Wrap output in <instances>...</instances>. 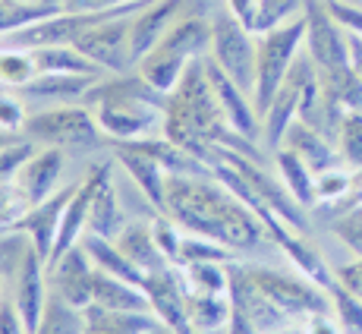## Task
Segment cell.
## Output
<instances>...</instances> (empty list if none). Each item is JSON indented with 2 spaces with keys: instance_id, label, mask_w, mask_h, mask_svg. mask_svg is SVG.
<instances>
[{
  "instance_id": "17",
  "label": "cell",
  "mask_w": 362,
  "mask_h": 334,
  "mask_svg": "<svg viewBox=\"0 0 362 334\" xmlns=\"http://www.w3.org/2000/svg\"><path fill=\"white\" fill-rule=\"evenodd\" d=\"M205 67H208V79H211L214 95H218L221 108H224V117H227V123H230V129L246 136L249 142H255L262 133V117H259V110H255L252 95L243 92L211 57H205Z\"/></svg>"
},
{
  "instance_id": "21",
  "label": "cell",
  "mask_w": 362,
  "mask_h": 334,
  "mask_svg": "<svg viewBox=\"0 0 362 334\" xmlns=\"http://www.w3.org/2000/svg\"><path fill=\"white\" fill-rule=\"evenodd\" d=\"M60 177H64V149L38 145L35 155L23 164V171L16 173V183L23 186L32 205H38L60 190Z\"/></svg>"
},
{
  "instance_id": "22",
  "label": "cell",
  "mask_w": 362,
  "mask_h": 334,
  "mask_svg": "<svg viewBox=\"0 0 362 334\" xmlns=\"http://www.w3.org/2000/svg\"><path fill=\"white\" fill-rule=\"evenodd\" d=\"M95 76H64V73H38L32 82L16 88L23 101H60V104H79L95 86Z\"/></svg>"
},
{
  "instance_id": "52",
  "label": "cell",
  "mask_w": 362,
  "mask_h": 334,
  "mask_svg": "<svg viewBox=\"0 0 362 334\" xmlns=\"http://www.w3.org/2000/svg\"><path fill=\"white\" fill-rule=\"evenodd\" d=\"M305 331L309 334H344L340 322H331L328 312H315V316L305 318Z\"/></svg>"
},
{
  "instance_id": "30",
  "label": "cell",
  "mask_w": 362,
  "mask_h": 334,
  "mask_svg": "<svg viewBox=\"0 0 362 334\" xmlns=\"http://www.w3.org/2000/svg\"><path fill=\"white\" fill-rule=\"evenodd\" d=\"M274 161H277V173H281V183L290 190V196H293L303 208L315 205L318 202L315 199V171H312L296 151L284 149V145L274 149Z\"/></svg>"
},
{
  "instance_id": "1",
  "label": "cell",
  "mask_w": 362,
  "mask_h": 334,
  "mask_svg": "<svg viewBox=\"0 0 362 334\" xmlns=\"http://www.w3.org/2000/svg\"><path fill=\"white\" fill-rule=\"evenodd\" d=\"M164 214H170L186 234L208 236L233 253L255 249L268 236L259 214L240 196H233L214 173L167 177Z\"/></svg>"
},
{
  "instance_id": "11",
  "label": "cell",
  "mask_w": 362,
  "mask_h": 334,
  "mask_svg": "<svg viewBox=\"0 0 362 334\" xmlns=\"http://www.w3.org/2000/svg\"><path fill=\"white\" fill-rule=\"evenodd\" d=\"M205 10V0H148L139 13L129 19V45H132V60H142L158 41L164 38L186 13Z\"/></svg>"
},
{
  "instance_id": "49",
  "label": "cell",
  "mask_w": 362,
  "mask_h": 334,
  "mask_svg": "<svg viewBox=\"0 0 362 334\" xmlns=\"http://www.w3.org/2000/svg\"><path fill=\"white\" fill-rule=\"evenodd\" d=\"M139 4V0H60L66 13H101V10H120V6Z\"/></svg>"
},
{
  "instance_id": "2",
  "label": "cell",
  "mask_w": 362,
  "mask_h": 334,
  "mask_svg": "<svg viewBox=\"0 0 362 334\" xmlns=\"http://www.w3.org/2000/svg\"><path fill=\"white\" fill-rule=\"evenodd\" d=\"M161 129L170 142H177L180 149L196 155L199 161L208 167H214L221 149L240 151V155H249V158H255V161H262L255 142H249L246 136H240L236 129H230V123H227L224 108H221L211 79H208L205 57L192 60V64L186 67L180 86L167 95Z\"/></svg>"
},
{
  "instance_id": "41",
  "label": "cell",
  "mask_w": 362,
  "mask_h": 334,
  "mask_svg": "<svg viewBox=\"0 0 362 334\" xmlns=\"http://www.w3.org/2000/svg\"><path fill=\"white\" fill-rule=\"evenodd\" d=\"M331 234L350 249L353 255L362 259V205L353 208H340V212L331 214Z\"/></svg>"
},
{
  "instance_id": "56",
  "label": "cell",
  "mask_w": 362,
  "mask_h": 334,
  "mask_svg": "<svg viewBox=\"0 0 362 334\" xmlns=\"http://www.w3.org/2000/svg\"><path fill=\"white\" fill-rule=\"evenodd\" d=\"M13 139H16V136H13V133H4V129H0V149H4V145H10V142H13Z\"/></svg>"
},
{
  "instance_id": "44",
  "label": "cell",
  "mask_w": 362,
  "mask_h": 334,
  "mask_svg": "<svg viewBox=\"0 0 362 334\" xmlns=\"http://www.w3.org/2000/svg\"><path fill=\"white\" fill-rule=\"evenodd\" d=\"M29 208H32V202H29V196L23 192V186H19L16 180H10V183L0 186V234L13 231V227L29 214Z\"/></svg>"
},
{
  "instance_id": "47",
  "label": "cell",
  "mask_w": 362,
  "mask_h": 334,
  "mask_svg": "<svg viewBox=\"0 0 362 334\" xmlns=\"http://www.w3.org/2000/svg\"><path fill=\"white\" fill-rule=\"evenodd\" d=\"M328 10L334 13L340 25L353 35H362V6L359 4H346V0H328Z\"/></svg>"
},
{
  "instance_id": "29",
  "label": "cell",
  "mask_w": 362,
  "mask_h": 334,
  "mask_svg": "<svg viewBox=\"0 0 362 334\" xmlns=\"http://www.w3.org/2000/svg\"><path fill=\"white\" fill-rule=\"evenodd\" d=\"M82 249L88 253V259H92V265L98 271H107V275L114 277H123V281L129 284H139L142 287V268H136L127 255L120 253V246H117L114 240H107V236H95V234H82Z\"/></svg>"
},
{
  "instance_id": "39",
  "label": "cell",
  "mask_w": 362,
  "mask_h": 334,
  "mask_svg": "<svg viewBox=\"0 0 362 334\" xmlns=\"http://www.w3.org/2000/svg\"><path fill=\"white\" fill-rule=\"evenodd\" d=\"M299 10H303V0H262V6H259V13H255L249 32L264 35L271 29H281V25L293 23Z\"/></svg>"
},
{
  "instance_id": "35",
  "label": "cell",
  "mask_w": 362,
  "mask_h": 334,
  "mask_svg": "<svg viewBox=\"0 0 362 334\" xmlns=\"http://www.w3.org/2000/svg\"><path fill=\"white\" fill-rule=\"evenodd\" d=\"M322 73V69H318ZM322 86L344 110H362V76L353 67H340L322 73Z\"/></svg>"
},
{
  "instance_id": "20",
  "label": "cell",
  "mask_w": 362,
  "mask_h": 334,
  "mask_svg": "<svg viewBox=\"0 0 362 334\" xmlns=\"http://www.w3.org/2000/svg\"><path fill=\"white\" fill-rule=\"evenodd\" d=\"M114 158L117 164L132 177V183L142 190V196L151 202L155 212H164V199H167V177L170 173L161 167V161L142 151L136 142H114Z\"/></svg>"
},
{
  "instance_id": "24",
  "label": "cell",
  "mask_w": 362,
  "mask_h": 334,
  "mask_svg": "<svg viewBox=\"0 0 362 334\" xmlns=\"http://www.w3.org/2000/svg\"><path fill=\"white\" fill-rule=\"evenodd\" d=\"M88 334H170L155 312H110L101 306L82 309Z\"/></svg>"
},
{
  "instance_id": "23",
  "label": "cell",
  "mask_w": 362,
  "mask_h": 334,
  "mask_svg": "<svg viewBox=\"0 0 362 334\" xmlns=\"http://www.w3.org/2000/svg\"><path fill=\"white\" fill-rule=\"evenodd\" d=\"M284 149L296 151L299 158H303L305 164L312 167L315 173H325L331 171V167H340V151L334 149V142L325 133H318L315 127H309V123L303 120H293L287 129V136H284Z\"/></svg>"
},
{
  "instance_id": "36",
  "label": "cell",
  "mask_w": 362,
  "mask_h": 334,
  "mask_svg": "<svg viewBox=\"0 0 362 334\" xmlns=\"http://www.w3.org/2000/svg\"><path fill=\"white\" fill-rule=\"evenodd\" d=\"M35 76H38V67H35L32 51L0 45V86L23 88L25 82L35 79Z\"/></svg>"
},
{
  "instance_id": "42",
  "label": "cell",
  "mask_w": 362,
  "mask_h": 334,
  "mask_svg": "<svg viewBox=\"0 0 362 334\" xmlns=\"http://www.w3.org/2000/svg\"><path fill=\"white\" fill-rule=\"evenodd\" d=\"M148 224H151V234H155L158 249L164 253V259L170 262V265H180V249H183L186 231L170 218V214H164V212H158L155 218L148 221Z\"/></svg>"
},
{
  "instance_id": "40",
  "label": "cell",
  "mask_w": 362,
  "mask_h": 334,
  "mask_svg": "<svg viewBox=\"0 0 362 334\" xmlns=\"http://www.w3.org/2000/svg\"><path fill=\"white\" fill-rule=\"evenodd\" d=\"M353 177L356 173L344 171V167H331L325 173H315V205H325V208H334L340 205L353 190Z\"/></svg>"
},
{
  "instance_id": "6",
  "label": "cell",
  "mask_w": 362,
  "mask_h": 334,
  "mask_svg": "<svg viewBox=\"0 0 362 334\" xmlns=\"http://www.w3.org/2000/svg\"><path fill=\"white\" fill-rule=\"evenodd\" d=\"M214 60L227 76L252 95L255 92V64H259V41L255 35L233 16L230 10L218 13L211 19V54Z\"/></svg>"
},
{
  "instance_id": "27",
  "label": "cell",
  "mask_w": 362,
  "mask_h": 334,
  "mask_svg": "<svg viewBox=\"0 0 362 334\" xmlns=\"http://www.w3.org/2000/svg\"><path fill=\"white\" fill-rule=\"evenodd\" d=\"M233 303L230 294H189L186 296V322L189 334H218L230 328Z\"/></svg>"
},
{
  "instance_id": "31",
  "label": "cell",
  "mask_w": 362,
  "mask_h": 334,
  "mask_svg": "<svg viewBox=\"0 0 362 334\" xmlns=\"http://www.w3.org/2000/svg\"><path fill=\"white\" fill-rule=\"evenodd\" d=\"M38 73H64V76H95L101 79L104 69L95 67L86 54H79L73 45H54V47H38L32 51Z\"/></svg>"
},
{
  "instance_id": "28",
  "label": "cell",
  "mask_w": 362,
  "mask_h": 334,
  "mask_svg": "<svg viewBox=\"0 0 362 334\" xmlns=\"http://www.w3.org/2000/svg\"><path fill=\"white\" fill-rule=\"evenodd\" d=\"M192 60H186L183 54H177V51H170V47H164V45H158L155 51H148L142 60H139V73H142V79L148 82V86H155L158 92H164V95H170L173 88L180 86V79H183V73H186V67H189Z\"/></svg>"
},
{
  "instance_id": "13",
  "label": "cell",
  "mask_w": 362,
  "mask_h": 334,
  "mask_svg": "<svg viewBox=\"0 0 362 334\" xmlns=\"http://www.w3.org/2000/svg\"><path fill=\"white\" fill-rule=\"evenodd\" d=\"M142 290L148 296V306L164 328L170 334H189V322H186V284L177 265H167L161 271H148L142 277Z\"/></svg>"
},
{
  "instance_id": "9",
  "label": "cell",
  "mask_w": 362,
  "mask_h": 334,
  "mask_svg": "<svg viewBox=\"0 0 362 334\" xmlns=\"http://www.w3.org/2000/svg\"><path fill=\"white\" fill-rule=\"evenodd\" d=\"M214 164H230L233 171L249 183V190H252L255 196L264 202V205L274 208L277 218H284L299 234H309V218H305V208L299 205L293 196H290L287 186L277 183V180L264 171L262 161H255V158H249V155H240V151L221 149L218 151V161H214Z\"/></svg>"
},
{
  "instance_id": "8",
  "label": "cell",
  "mask_w": 362,
  "mask_h": 334,
  "mask_svg": "<svg viewBox=\"0 0 362 334\" xmlns=\"http://www.w3.org/2000/svg\"><path fill=\"white\" fill-rule=\"evenodd\" d=\"M303 19H305V54L312 57V64L322 73L350 67L346 29L334 19V13L328 10V0H303Z\"/></svg>"
},
{
  "instance_id": "4",
  "label": "cell",
  "mask_w": 362,
  "mask_h": 334,
  "mask_svg": "<svg viewBox=\"0 0 362 334\" xmlns=\"http://www.w3.org/2000/svg\"><path fill=\"white\" fill-rule=\"evenodd\" d=\"M259 41V64H255V110L259 117H264V110L271 108V98L277 95V88L284 86L290 67L299 57V47L305 45V19L296 16L293 23L271 29L264 35H255Z\"/></svg>"
},
{
  "instance_id": "25",
  "label": "cell",
  "mask_w": 362,
  "mask_h": 334,
  "mask_svg": "<svg viewBox=\"0 0 362 334\" xmlns=\"http://www.w3.org/2000/svg\"><path fill=\"white\" fill-rule=\"evenodd\" d=\"M92 303L110 312H151L148 296L139 284H129L98 268L92 275Z\"/></svg>"
},
{
  "instance_id": "57",
  "label": "cell",
  "mask_w": 362,
  "mask_h": 334,
  "mask_svg": "<svg viewBox=\"0 0 362 334\" xmlns=\"http://www.w3.org/2000/svg\"><path fill=\"white\" fill-rule=\"evenodd\" d=\"M13 4H60V0H13Z\"/></svg>"
},
{
  "instance_id": "54",
  "label": "cell",
  "mask_w": 362,
  "mask_h": 334,
  "mask_svg": "<svg viewBox=\"0 0 362 334\" xmlns=\"http://www.w3.org/2000/svg\"><path fill=\"white\" fill-rule=\"evenodd\" d=\"M346 41H350V67L362 76V35L346 32Z\"/></svg>"
},
{
  "instance_id": "38",
  "label": "cell",
  "mask_w": 362,
  "mask_h": 334,
  "mask_svg": "<svg viewBox=\"0 0 362 334\" xmlns=\"http://www.w3.org/2000/svg\"><path fill=\"white\" fill-rule=\"evenodd\" d=\"M337 151L350 171H362V110H346L337 133Z\"/></svg>"
},
{
  "instance_id": "12",
  "label": "cell",
  "mask_w": 362,
  "mask_h": 334,
  "mask_svg": "<svg viewBox=\"0 0 362 334\" xmlns=\"http://www.w3.org/2000/svg\"><path fill=\"white\" fill-rule=\"evenodd\" d=\"M227 275H230V290H227V294H230L233 312H240L259 334H271V331H277V328L293 322L287 312L277 309V306L262 294V287L249 277L246 265H240L236 259L227 262Z\"/></svg>"
},
{
  "instance_id": "37",
  "label": "cell",
  "mask_w": 362,
  "mask_h": 334,
  "mask_svg": "<svg viewBox=\"0 0 362 334\" xmlns=\"http://www.w3.org/2000/svg\"><path fill=\"white\" fill-rule=\"evenodd\" d=\"M325 290H328L331 309H334V316H337L344 334H362V300L359 296H353L340 281H331Z\"/></svg>"
},
{
  "instance_id": "18",
  "label": "cell",
  "mask_w": 362,
  "mask_h": 334,
  "mask_svg": "<svg viewBox=\"0 0 362 334\" xmlns=\"http://www.w3.org/2000/svg\"><path fill=\"white\" fill-rule=\"evenodd\" d=\"M303 69H305V54H299L290 67L284 86L277 88V95L271 98V108L262 117L264 139L271 142V149H281L284 136H287L290 123L299 120V95H303Z\"/></svg>"
},
{
  "instance_id": "33",
  "label": "cell",
  "mask_w": 362,
  "mask_h": 334,
  "mask_svg": "<svg viewBox=\"0 0 362 334\" xmlns=\"http://www.w3.org/2000/svg\"><path fill=\"white\" fill-rule=\"evenodd\" d=\"M35 334H88V325L82 309H76L66 300H60L57 294H51L45 306V318L35 328Z\"/></svg>"
},
{
  "instance_id": "32",
  "label": "cell",
  "mask_w": 362,
  "mask_h": 334,
  "mask_svg": "<svg viewBox=\"0 0 362 334\" xmlns=\"http://www.w3.org/2000/svg\"><path fill=\"white\" fill-rule=\"evenodd\" d=\"M177 268L183 275L186 294H227L230 290V275L224 262H186Z\"/></svg>"
},
{
  "instance_id": "48",
  "label": "cell",
  "mask_w": 362,
  "mask_h": 334,
  "mask_svg": "<svg viewBox=\"0 0 362 334\" xmlns=\"http://www.w3.org/2000/svg\"><path fill=\"white\" fill-rule=\"evenodd\" d=\"M334 281H340L353 296L362 300V259L356 255L353 262H344V265L334 268Z\"/></svg>"
},
{
  "instance_id": "43",
  "label": "cell",
  "mask_w": 362,
  "mask_h": 334,
  "mask_svg": "<svg viewBox=\"0 0 362 334\" xmlns=\"http://www.w3.org/2000/svg\"><path fill=\"white\" fill-rule=\"evenodd\" d=\"M233 249L221 246V243L208 240V236H196V234H186L183 236V249H180V265L186 262H233Z\"/></svg>"
},
{
  "instance_id": "3",
  "label": "cell",
  "mask_w": 362,
  "mask_h": 334,
  "mask_svg": "<svg viewBox=\"0 0 362 334\" xmlns=\"http://www.w3.org/2000/svg\"><path fill=\"white\" fill-rule=\"evenodd\" d=\"M86 108H92L98 129L110 142L155 136L164 127L167 95L142 79V73H117L114 79H98L88 88Z\"/></svg>"
},
{
  "instance_id": "7",
  "label": "cell",
  "mask_w": 362,
  "mask_h": 334,
  "mask_svg": "<svg viewBox=\"0 0 362 334\" xmlns=\"http://www.w3.org/2000/svg\"><path fill=\"white\" fill-rule=\"evenodd\" d=\"M249 277L262 287V294L268 296L277 309H284L290 318H309L315 312H328V290L318 287L309 277H296V275H284V271L264 268V265H246Z\"/></svg>"
},
{
  "instance_id": "45",
  "label": "cell",
  "mask_w": 362,
  "mask_h": 334,
  "mask_svg": "<svg viewBox=\"0 0 362 334\" xmlns=\"http://www.w3.org/2000/svg\"><path fill=\"white\" fill-rule=\"evenodd\" d=\"M35 149H38V142H32V139H13L10 145L0 149V186L16 180V173L35 155Z\"/></svg>"
},
{
  "instance_id": "26",
  "label": "cell",
  "mask_w": 362,
  "mask_h": 334,
  "mask_svg": "<svg viewBox=\"0 0 362 334\" xmlns=\"http://www.w3.org/2000/svg\"><path fill=\"white\" fill-rule=\"evenodd\" d=\"M114 243L120 246V253L127 255L132 265L142 268V275L161 271V268L170 265V262L164 259V253L158 249L151 224H145V221H129V224H123V231L114 236Z\"/></svg>"
},
{
  "instance_id": "51",
  "label": "cell",
  "mask_w": 362,
  "mask_h": 334,
  "mask_svg": "<svg viewBox=\"0 0 362 334\" xmlns=\"http://www.w3.org/2000/svg\"><path fill=\"white\" fill-rule=\"evenodd\" d=\"M259 6H262V0H227V10L233 13L236 19H240L243 25H252V19H255V13H259Z\"/></svg>"
},
{
  "instance_id": "46",
  "label": "cell",
  "mask_w": 362,
  "mask_h": 334,
  "mask_svg": "<svg viewBox=\"0 0 362 334\" xmlns=\"http://www.w3.org/2000/svg\"><path fill=\"white\" fill-rule=\"evenodd\" d=\"M29 114H25V104L16 95H0V129L4 133H19L25 127Z\"/></svg>"
},
{
  "instance_id": "5",
  "label": "cell",
  "mask_w": 362,
  "mask_h": 334,
  "mask_svg": "<svg viewBox=\"0 0 362 334\" xmlns=\"http://www.w3.org/2000/svg\"><path fill=\"white\" fill-rule=\"evenodd\" d=\"M23 133L32 142L54 145V149H95L104 139L92 108L86 104H60V108L38 110L25 120Z\"/></svg>"
},
{
  "instance_id": "15",
  "label": "cell",
  "mask_w": 362,
  "mask_h": 334,
  "mask_svg": "<svg viewBox=\"0 0 362 334\" xmlns=\"http://www.w3.org/2000/svg\"><path fill=\"white\" fill-rule=\"evenodd\" d=\"M92 275L95 265L88 259V253L82 249V243L69 246L57 262L47 265V284H51V294H57L60 300H66L76 309H86L92 306Z\"/></svg>"
},
{
  "instance_id": "34",
  "label": "cell",
  "mask_w": 362,
  "mask_h": 334,
  "mask_svg": "<svg viewBox=\"0 0 362 334\" xmlns=\"http://www.w3.org/2000/svg\"><path fill=\"white\" fill-rule=\"evenodd\" d=\"M64 13L60 4H13V0H0V38L10 32L29 29V25L41 23L47 16Z\"/></svg>"
},
{
  "instance_id": "55",
  "label": "cell",
  "mask_w": 362,
  "mask_h": 334,
  "mask_svg": "<svg viewBox=\"0 0 362 334\" xmlns=\"http://www.w3.org/2000/svg\"><path fill=\"white\" fill-rule=\"evenodd\" d=\"M271 334H309V331L299 328V325H284V328H277V331H271Z\"/></svg>"
},
{
  "instance_id": "19",
  "label": "cell",
  "mask_w": 362,
  "mask_h": 334,
  "mask_svg": "<svg viewBox=\"0 0 362 334\" xmlns=\"http://www.w3.org/2000/svg\"><path fill=\"white\" fill-rule=\"evenodd\" d=\"M95 177V192H92V208H88V227L86 234L95 236H107L114 240L117 234L123 231V208L120 199H117V186H114V164L101 161L95 167H88Z\"/></svg>"
},
{
  "instance_id": "16",
  "label": "cell",
  "mask_w": 362,
  "mask_h": 334,
  "mask_svg": "<svg viewBox=\"0 0 362 334\" xmlns=\"http://www.w3.org/2000/svg\"><path fill=\"white\" fill-rule=\"evenodd\" d=\"M73 192H76V183L73 186H60V190L54 192L51 199L32 205L29 214H25V218L19 221L16 227H13V231H19V234L29 236L32 246H35V253L45 259V265L51 262V255H54V243H57V234H60L64 208H66V202L73 199Z\"/></svg>"
},
{
  "instance_id": "53",
  "label": "cell",
  "mask_w": 362,
  "mask_h": 334,
  "mask_svg": "<svg viewBox=\"0 0 362 334\" xmlns=\"http://www.w3.org/2000/svg\"><path fill=\"white\" fill-rule=\"evenodd\" d=\"M353 205H362V171H356V177H353V190H350V196L340 202V205H334V208H331V214H334V212H340V208H353Z\"/></svg>"
},
{
  "instance_id": "14",
  "label": "cell",
  "mask_w": 362,
  "mask_h": 334,
  "mask_svg": "<svg viewBox=\"0 0 362 334\" xmlns=\"http://www.w3.org/2000/svg\"><path fill=\"white\" fill-rule=\"evenodd\" d=\"M6 284L13 287V303H16L25 328H29V334H35V328H38L41 318H45L47 296H51V290H47L51 287V284H47V265H45V259L35 253V246H29L25 259L19 262V268L13 271V277Z\"/></svg>"
},
{
  "instance_id": "50",
  "label": "cell",
  "mask_w": 362,
  "mask_h": 334,
  "mask_svg": "<svg viewBox=\"0 0 362 334\" xmlns=\"http://www.w3.org/2000/svg\"><path fill=\"white\" fill-rule=\"evenodd\" d=\"M0 334H29L23 316H19L16 303H0Z\"/></svg>"
},
{
  "instance_id": "10",
  "label": "cell",
  "mask_w": 362,
  "mask_h": 334,
  "mask_svg": "<svg viewBox=\"0 0 362 334\" xmlns=\"http://www.w3.org/2000/svg\"><path fill=\"white\" fill-rule=\"evenodd\" d=\"M129 19L132 16H110L104 23L92 25L73 41L79 54H86L95 67L104 73H129L132 60V45H129Z\"/></svg>"
}]
</instances>
